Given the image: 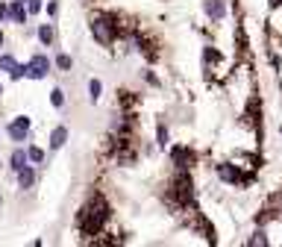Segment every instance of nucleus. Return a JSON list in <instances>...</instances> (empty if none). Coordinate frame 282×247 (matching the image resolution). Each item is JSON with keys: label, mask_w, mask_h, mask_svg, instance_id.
<instances>
[{"label": "nucleus", "mask_w": 282, "mask_h": 247, "mask_svg": "<svg viewBox=\"0 0 282 247\" xmlns=\"http://www.w3.org/2000/svg\"><path fill=\"white\" fill-rule=\"evenodd\" d=\"M109 218H112V206L106 203V197H103V194H91L88 203H85L83 209H80V215H77V227H80L83 235H97Z\"/></svg>", "instance_id": "obj_1"}, {"label": "nucleus", "mask_w": 282, "mask_h": 247, "mask_svg": "<svg viewBox=\"0 0 282 247\" xmlns=\"http://www.w3.org/2000/svg\"><path fill=\"white\" fill-rule=\"evenodd\" d=\"M91 35L97 38L103 47H109V44L118 38V21L109 18V15H94L91 18Z\"/></svg>", "instance_id": "obj_2"}, {"label": "nucleus", "mask_w": 282, "mask_h": 247, "mask_svg": "<svg viewBox=\"0 0 282 247\" xmlns=\"http://www.w3.org/2000/svg\"><path fill=\"white\" fill-rule=\"evenodd\" d=\"M27 130H30V118H15V121L6 127V133H9V139L15 141V144H24V139H27Z\"/></svg>", "instance_id": "obj_3"}, {"label": "nucleus", "mask_w": 282, "mask_h": 247, "mask_svg": "<svg viewBox=\"0 0 282 247\" xmlns=\"http://www.w3.org/2000/svg\"><path fill=\"white\" fill-rule=\"evenodd\" d=\"M9 21L18 24V27H24V24L30 21V12H27V6H24L21 0H12V3H9Z\"/></svg>", "instance_id": "obj_4"}, {"label": "nucleus", "mask_w": 282, "mask_h": 247, "mask_svg": "<svg viewBox=\"0 0 282 247\" xmlns=\"http://www.w3.org/2000/svg\"><path fill=\"white\" fill-rule=\"evenodd\" d=\"M217 176H220L223 182H233V186L247 182V176H241L238 174V168H233V165H217Z\"/></svg>", "instance_id": "obj_5"}, {"label": "nucleus", "mask_w": 282, "mask_h": 247, "mask_svg": "<svg viewBox=\"0 0 282 247\" xmlns=\"http://www.w3.org/2000/svg\"><path fill=\"white\" fill-rule=\"evenodd\" d=\"M203 9H206V15L212 21H223V15H227V3L223 0H206Z\"/></svg>", "instance_id": "obj_6"}, {"label": "nucleus", "mask_w": 282, "mask_h": 247, "mask_svg": "<svg viewBox=\"0 0 282 247\" xmlns=\"http://www.w3.org/2000/svg\"><path fill=\"white\" fill-rule=\"evenodd\" d=\"M24 165H30V156H27V150H24V147L18 144L15 150H12V156H9V168H12V171L18 174V171H21Z\"/></svg>", "instance_id": "obj_7"}, {"label": "nucleus", "mask_w": 282, "mask_h": 247, "mask_svg": "<svg viewBox=\"0 0 282 247\" xmlns=\"http://www.w3.org/2000/svg\"><path fill=\"white\" fill-rule=\"evenodd\" d=\"M68 141V127H53L50 133V150H62Z\"/></svg>", "instance_id": "obj_8"}, {"label": "nucleus", "mask_w": 282, "mask_h": 247, "mask_svg": "<svg viewBox=\"0 0 282 247\" xmlns=\"http://www.w3.org/2000/svg\"><path fill=\"white\" fill-rule=\"evenodd\" d=\"M18 186H21V189H33V186H35V171H33V165H24V168L18 171Z\"/></svg>", "instance_id": "obj_9"}, {"label": "nucleus", "mask_w": 282, "mask_h": 247, "mask_svg": "<svg viewBox=\"0 0 282 247\" xmlns=\"http://www.w3.org/2000/svg\"><path fill=\"white\" fill-rule=\"evenodd\" d=\"M30 65H35L38 71H44V74H50V68H53V59H47L44 53H35V56H30Z\"/></svg>", "instance_id": "obj_10"}, {"label": "nucleus", "mask_w": 282, "mask_h": 247, "mask_svg": "<svg viewBox=\"0 0 282 247\" xmlns=\"http://www.w3.org/2000/svg\"><path fill=\"white\" fill-rule=\"evenodd\" d=\"M53 38H56V35H53V24H41V27H38V41H41L44 47H50Z\"/></svg>", "instance_id": "obj_11"}, {"label": "nucleus", "mask_w": 282, "mask_h": 247, "mask_svg": "<svg viewBox=\"0 0 282 247\" xmlns=\"http://www.w3.org/2000/svg\"><path fill=\"white\" fill-rule=\"evenodd\" d=\"M15 68H18L15 56H12V53H0V71H9V74H12Z\"/></svg>", "instance_id": "obj_12"}, {"label": "nucleus", "mask_w": 282, "mask_h": 247, "mask_svg": "<svg viewBox=\"0 0 282 247\" xmlns=\"http://www.w3.org/2000/svg\"><path fill=\"white\" fill-rule=\"evenodd\" d=\"M53 65H56V68H59V71H71V68H74V59H71L68 53H56V59H53Z\"/></svg>", "instance_id": "obj_13"}, {"label": "nucleus", "mask_w": 282, "mask_h": 247, "mask_svg": "<svg viewBox=\"0 0 282 247\" xmlns=\"http://www.w3.org/2000/svg\"><path fill=\"white\" fill-rule=\"evenodd\" d=\"M100 91H103V83H100V80H88V100H91V103L100 100Z\"/></svg>", "instance_id": "obj_14"}, {"label": "nucleus", "mask_w": 282, "mask_h": 247, "mask_svg": "<svg viewBox=\"0 0 282 247\" xmlns=\"http://www.w3.org/2000/svg\"><path fill=\"white\" fill-rule=\"evenodd\" d=\"M27 156H30V165H41V162H44V150L30 144V147H27Z\"/></svg>", "instance_id": "obj_15"}, {"label": "nucleus", "mask_w": 282, "mask_h": 247, "mask_svg": "<svg viewBox=\"0 0 282 247\" xmlns=\"http://www.w3.org/2000/svg\"><path fill=\"white\" fill-rule=\"evenodd\" d=\"M24 77H27V80H44L47 74H44V71H38L35 65H30V62H27V65H24Z\"/></svg>", "instance_id": "obj_16"}, {"label": "nucleus", "mask_w": 282, "mask_h": 247, "mask_svg": "<svg viewBox=\"0 0 282 247\" xmlns=\"http://www.w3.org/2000/svg\"><path fill=\"white\" fill-rule=\"evenodd\" d=\"M50 103L56 106V109H62V106H65V91H62V88H53V91H50Z\"/></svg>", "instance_id": "obj_17"}, {"label": "nucleus", "mask_w": 282, "mask_h": 247, "mask_svg": "<svg viewBox=\"0 0 282 247\" xmlns=\"http://www.w3.org/2000/svg\"><path fill=\"white\" fill-rule=\"evenodd\" d=\"M156 139H159V147H167V141H171V136H167V130L159 124V130H156Z\"/></svg>", "instance_id": "obj_18"}, {"label": "nucleus", "mask_w": 282, "mask_h": 247, "mask_svg": "<svg viewBox=\"0 0 282 247\" xmlns=\"http://www.w3.org/2000/svg\"><path fill=\"white\" fill-rule=\"evenodd\" d=\"M41 9H44V3H41V0H27V12H30V15H38Z\"/></svg>", "instance_id": "obj_19"}, {"label": "nucleus", "mask_w": 282, "mask_h": 247, "mask_svg": "<svg viewBox=\"0 0 282 247\" xmlns=\"http://www.w3.org/2000/svg\"><path fill=\"white\" fill-rule=\"evenodd\" d=\"M250 244H267L265 232H262V229H259V232H256V235H253V238H250Z\"/></svg>", "instance_id": "obj_20"}, {"label": "nucleus", "mask_w": 282, "mask_h": 247, "mask_svg": "<svg viewBox=\"0 0 282 247\" xmlns=\"http://www.w3.org/2000/svg\"><path fill=\"white\" fill-rule=\"evenodd\" d=\"M56 12H59V3H56V0H50V3H47V15L56 18Z\"/></svg>", "instance_id": "obj_21"}, {"label": "nucleus", "mask_w": 282, "mask_h": 247, "mask_svg": "<svg viewBox=\"0 0 282 247\" xmlns=\"http://www.w3.org/2000/svg\"><path fill=\"white\" fill-rule=\"evenodd\" d=\"M3 21H9V6H6V3H0V24H3Z\"/></svg>", "instance_id": "obj_22"}, {"label": "nucleus", "mask_w": 282, "mask_h": 247, "mask_svg": "<svg viewBox=\"0 0 282 247\" xmlns=\"http://www.w3.org/2000/svg\"><path fill=\"white\" fill-rule=\"evenodd\" d=\"M0 44H3V30H0Z\"/></svg>", "instance_id": "obj_23"}, {"label": "nucleus", "mask_w": 282, "mask_h": 247, "mask_svg": "<svg viewBox=\"0 0 282 247\" xmlns=\"http://www.w3.org/2000/svg\"><path fill=\"white\" fill-rule=\"evenodd\" d=\"M279 3H282V0H273V6H279Z\"/></svg>", "instance_id": "obj_24"}, {"label": "nucleus", "mask_w": 282, "mask_h": 247, "mask_svg": "<svg viewBox=\"0 0 282 247\" xmlns=\"http://www.w3.org/2000/svg\"><path fill=\"white\" fill-rule=\"evenodd\" d=\"M0 97H3V86H0Z\"/></svg>", "instance_id": "obj_25"}, {"label": "nucleus", "mask_w": 282, "mask_h": 247, "mask_svg": "<svg viewBox=\"0 0 282 247\" xmlns=\"http://www.w3.org/2000/svg\"><path fill=\"white\" fill-rule=\"evenodd\" d=\"M21 3H27V0H21Z\"/></svg>", "instance_id": "obj_26"}]
</instances>
